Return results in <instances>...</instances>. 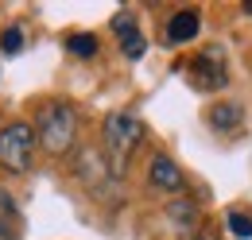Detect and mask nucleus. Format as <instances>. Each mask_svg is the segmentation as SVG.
<instances>
[{
	"mask_svg": "<svg viewBox=\"0 0 252 240\" xmlns=\"http://www.w3.org/2000/svg\"><path fill=\"white\" fill-rule=\"evenodd\" d=\"M140 140H144V120L140 117H132V113H109L105 117V124H101V155L109 159L117 179H125Z\"/></svg>",
	"mask_w": 252,
	"mask_h": 240,
	"instance_id": "obj_2",
	"label": "nucleus"
},
{
	"mask_svg": "<svg viewBox=\"0 0 252 240\" xmlns=\"http://www.w3.org/2000/svg\"><path fill=\"white\" fill-rule=\"evenodd\" d=\"M35 151H39V144H35L32 120H12L0 128V171L28 175L35 163Z\"/></svg>",
	"mask_w": 252,
	"mask_h": 240,
	"instance_id": "obj_3",
	"label": "nucleus"
},
{
	"mask_svg": "<svg viewBox=\"0 0 252 240\" xmlns=\"http://www.w3.org/2000/svg\"><path fill=\"white\" fill-rule=\"evenodd\" d=\"M113 31H117V39H121V51H125L128 59H144V51H148V39H144V31L136 24V16H113Z\"/></svg>",
	"mask_w": 252,
	"mask_h": 240,
	"instance_id": "obj_8",
	"label": "nucleus"
},
{
	"mask_svg": "<svg viewBox=\"0 0 252 240\" xmlns=\"http://www.w3.org/2000/svg\"><path fill=\"white\" fill-rule=\"evenodd\" d=\"M74 179L82 182L90 194H97V198H109V190L121 182L113 175L109 159L101 155V148H86V144L74 151Z\"/></svg>",
	"mask_w": 252,
	"mask_h": 240,
	"instance_id": "obj_4",
	"label": "nucleus"
},
{
	"mask_svg": "<svg viewBox=\"0 0 252 240\" xmlns=\"http://www.w3.org/2000/svg\"><path fill=\"white\" fill-rule=\"evenodd\" d=\"M241 117H245V109H241L237 101H218V105L206 109V124H210V132H218V136H233V132L241 128Z\"/></svg>",
	"mask_w": 252,
	"mask_h": 240,
	"instance_id": "obj_9",
	"label": "nucleus"
},
{
	"mask_svg": "<svg viewBox=\"0 0 252 240\" xmlns=\"http://www.w3.org/2000/svg\"><path fill=\"white\" fill-rule=\"evenodd\" d=\"M167 217H171V225L179 229V233H194V225H198V206L190 202V198H175L171 206H167Z\"/></svg>",
	"mask_w": 252,
	"mask_h": 240,
	"instance_id": "obj_11",
	"label": "nucleus"
},
{
	"mask_svg": "<svg viewBox=\"0 0 252 240\" xmlns=\"http://www.w3.org/2000/svg\"><path fill=\"white\" fill-rule=\"evenodd\" d=\"M198 31H202V12H198V8H179V12L167 20L163 39H167L171 47H183L190 39H198Z\"/></svg>",
	"mask_w": 252,
	"mask_h": 240,
	"instance_id": "obj_7",
	"label": "nucleus"
},
{
	"mask_svg": "<svg viewBox=\"0 0 252 240\" xmlns=\"http://www.w3.org/2000/svg\"><path fill=\"white\" fill-rule=\"evenodd\" d=\"M229 233L237 240H252V213L249 210H229Z\"/></svg>",
	"mask_w": 252,
	"mask_h": 240,
	"instance_id": "obj_13",
	"label": "nucleus"
},
{
	"mask_svg": "<svg viewBox=\"0 0 252 240\" xmlns=\"http://www.w3.org/2000/svg\"><path fill=\"white\" fill-rule=\"evenodd\" d=\"M78 109L63 101V97H55V101H43L39 105V113H35L32 128H35V144L39 151H47V155H70V151L78 148Z\"/></svg>",
	"mask_w": 252,
	"mask_h": 240,
	"instance_id": "obj_1",
	"label": "nucleus"
},
{
	"mask_svg": "<svg viewBox=\"0 0 252 240\" xmlns=\"http://www.w3.org/2000/svg\"><path fill=\"white\" fill-rule=\"evenodd\" d=\"M190 82L198 90H210V93L229 86V62L221 55V47H210V51H202L198 59L190 62Z\"/></svg>",
	"mask_w": 252,
	"mask_h": 240,
	"instance_id": "obj_5",
	"label": "nucleus"
},
{
	"mask_svg": "<svg viewBox=\"0 0 252 240\" xmlns=\"http://www.w3.org/2000/svg\"><path fill=\"white\" fill-rule=\"evenodd\" d=\"M0 240H20V210L4 186H0Z\"/></svg>",
	"mask_w": 252,
	"mask_h": 240,
	"instance_id": "obj_10",
	"label": "nucleus"
},
{
	"mask_svg": "<svg viewBox=\"0 0 252 240\" xmlns=\"http://www.w3.org/2000/svg\"><path fill=\"white\" fill-rule=\"evenodd\" d=\"M66 51L74 59H97L101 43H97V35H90V31H74V35H66Z\"/></svg>",
	"mask_w": 252,
	"mask_h": 240,
	"instance_id": "obj_12",
	"label": "nucleus"
},
{
	"mask_svg": "<svg viewBox=\"0 0 252 240\" xmlns=\"http://www.w3.org/2000/svg\"><path fill=\"white\" fill-rule=\"evenodd\" d=\"M148 186L156 190V194H183L187 190V175H183V167L171 159V155H152V163H148Z\"/></svg>",
	"mask_w": 252,
	"mask_h": 240,
	"instance_id": "obj_6",
	"label": "nucleus"
},
{
	"mask_svg": "<svg viewBox=\"0 0 252 240\" xmlns=\"http://www.w3.org/2000/svg\"><path fill=\"white\" fill-rule=\"evenodd\" d=\"M20 47H24V31L16 28V24L4 28V35H0V51H4V55H16Z\"/></svg>",
	"mask_w": 252,
	"mask_h": 240,
	"instance_id": "obj_14",
	"label": "nucleus"
},
{
	"mask_svg": "<svg viewBox=\"0 0 252 240\" xmlns=\"http://www.w3.org/2000/svg\"><path fill=\"white\" fill-rule=\"evenodd\" d=\"M245 16H252V4H245Z\"/></svg>",
	"mask_w": 252,
	"mask_h": 240,
	"instance_id": "obj_15",
	"label": "nucleus"
}]
</instances>
